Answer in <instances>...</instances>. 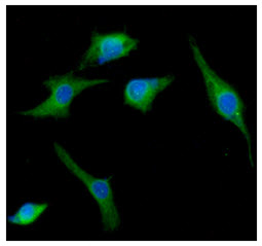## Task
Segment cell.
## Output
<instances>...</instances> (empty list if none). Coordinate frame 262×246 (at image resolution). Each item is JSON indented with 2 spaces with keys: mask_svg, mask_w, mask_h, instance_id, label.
Segmentation results:
<instances>
[{
  "mask_svg": "<svg viewBox=\"0 0 262 246\" xmlns=\"http://www.w3.org/2000/svg\"><path fill=\"white\" fill-rule=\"evenodd\" d=\"M193 58L199 68L201 69L204 83L207 90V95L213 109L224 119L231 121L245 136L250 152V160L253 165L251 155V137L246 126L244 111L246 109L243 100L236 90L222 79L208 64L199 47L191 42Z\"/></svg>",
  "mask_w": 262,
  "mask_h": 246,
  "instance_id": "cell-1",
  "label": "cell"
},
{
  "mask_svg": "<svg viewBox=\"0 0 262 246\" xmlns=\"http://www.w3.org/2000/svg\"><path fill=\"white\" fill-rule=\"evenodd\" d=\"M108 83L105 78L88 79L74 75L73 71L66 74H57L49 77L43 85L50 90V96L36 107L22 111L23 115L32 117H68L70 114V105L73 99L83 90Z\"/></svg>",
  "mask_w": 262,
  "mask_h": 246,
  "instance_id": "cell-2",
  "label": "cell"
},
{
  "mask_svg": "<svg viewBox=\"0 0 262 246\" xmlns=\"http://www.w3.org/2000/svg\"><path fill=\"white\" fill-rule=\"evenodd\" d=\"M55 151L62 163L68 168V170L77 178H79L88 188L93 198L97 201L102 216V223L104 231L112 232L116 230L120 223L119 214L114 202L113 193L110 187V177L97 178L85 172L71 156L62 148L59 144H55Z\"/></svg>",
  "mask_w": 262,
  "mask_h": 246,
  "instance_id": "cell-3",
  "label": "cell"
},
{
  "mask_svg": "<svg viewBox=\"0 0 262 246\" xmlns=\"http://www.w3.org/2000/svg\"><path fill=\"white\" fill-rule=\"evenodd\" d=\"M139 40L124 32L99 33L94 32L89 49L82 55L79 70L88 67L100 66L107 62L127 57L137 49Z\"/></svg>",
  "mask_w": 262,
  "mask_h": 246,
  "instance_id": "cell-4",
  "label": "cell"
},
{
  "mask_svg": "<svg viewBox=\"0 0 262 246\" xmlns=\"http://www.w3.org/2000/svg\"><path fill=\"white\" fill-rule=\"evenodd\" d=\"M174 78V75L168 74L161 77H143L128 80L123 92L124 104L142 112L149 111L158 94L168 88Z\"/></svg>",
  "mask_w": 262,
  "mask_h": 246,
  "instance_id": "cell-5",
  "label": "cell"
},
{
  "mask_svg": "<svg viewBox=\"0 0 262 246\" xmlns=\"http://www.w3.org/2000/svg\"><path fill=\"white\" fill-rule=\"evenodd\" d=\"M49 205L47 203H24L14 214L8 216V221L12 224L28 225L37 220V218L47 210Z\"/></svg>",
  "mask_w": 262,
  "mask_h": 246,
  "instance_id": "cell-6",
  "label": "cell"
}]
</instances>
